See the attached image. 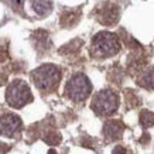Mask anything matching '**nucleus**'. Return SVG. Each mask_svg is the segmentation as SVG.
<instances>
[{"instance_id":"4468645a","label":"nucleus","mask_w":154,"mask_h":154,"mask_svg":"<svg viewBox=\"0 0 154 154\" xmlns=\"http://www.w3.org/2000/svg\"><path fill=\"white\" fill-rule=\"evenodd\" d=\"M126 100H127V105H130V107H134L139 103V99L136 98L131 91H127L126 92Z\"/></svg>"},{"instance_id":"9b49d317","label":"nucleus","mask_w":154,"mask_h":154,"mask_svg":"<svg viewBox=\"0 0 154 154\" xmlns=\"http://www.w3.org/2000/svg\"><path fill=\"white\" fill-rule=\"evenodd\" d=\"M140 123L143 127H151L154 125V113L150 110H141L140 112Z\"/></svg>"},{"instance_id":"423d86ee","label":"nucleus","mask_w":154,"mask_h":154,"mask_svg":"<svg viewBox=\"0 0 154 154\" xmlns=\"http://www.w3.org/2000/svg\"><path fill=\"white\" fill-rule=\"evenodd\" d=\"M21 129V119L17 115L6 113L0 116V136L13 137L16 133H19Z\"/></svg>"},{"instance_id":"f8f14e48","label":"nucleus","mask_w":154,"mask_h":154,"mask_svg":"<svg viewBox=\"0 0 154 154\" xmlns=\"http://www.w3.org/2000/svg\"><path fill=\"white\" fill-rule=\"evenodd\" d=\"M78 19H79V13L65 11L64 16H62V19H61V23H62V26L68 27V26H74V24L78 21Z\"/></svg>"},{"instance_id":"1a4fd4ad","label":"nucleus","mask_w":154,"mask_h":154,"mask_svg":"<svg viewBox=\"0 0 154 154\" xmlns=\"http://www.w3.org/2000/svg\"><path fill=\"white\" fill-rule=\"evenodd\" d=\"M139 85L146 89H154V66L147 68L139 76Z\"/></svg>"},{"instance_id":"0eeeda50","label":"nucleus","mask_w":154,"mask_h":154,"mask_svg":"<svg viewBox=\"0 0 154 154\" xmlns=\"http://www.w3.org/2000/svg\"><path fill=\"white\" fill-rule=\"evenodd\" d=\"M119 17H120L119 7L116 5H112V3H105L98 10V14H96V19L103 26H115L119 21Z\"/></svg>"},{"instance_id":"a211bd4d","label":"nucleus","mask_w":154,"mask_h":154,"mask_svg":"<svg viewBox=\"0 0 154 154\" xmlns=\"http://www.w3.org/2000/svg\"><path fill=\"white\" fill-rule=\"evenodd\" d=\"M150 140V136L149 134H147V133H146V134L144 136H143V137H141V143H143V144H146V143H147V141H149Z\"/></svg>"},{"instance_id":"ddd939ff","label":"nucleus","mask_w":154,"mask_h":154,"mask_svg":"<svg viewBox=\"0 0 154 154\" xmlns=\"http://www.w3.org/2000/svg\"><path fill=\"white\" fill-rule=\"evenodd\" d=\"M44 141L50 146H57L61 143V136L57 131H48L47 134L44 136Z\"/></svg>"},{"instance_id":"9d476101","label":"nucleus","mask_w":154,"mask_h":154,"mask_svg":"<svg viewBox=\"0 0 154 154\" xmlns=\"http://www.w3.org/2000/svg\"><path fill=\"white\" fill-rule=\"evenodd\" d=\"M31 6H33L34 11L40 16H45L52 10L51 0H31Z\"/></svg>"},{"instance_id":"6ab92c4d","label":"nucleus","mask_w":154,"mask_h":154,"mask_svg":"<svg viewBox=\"0 0 154 154\" xmlns=\"http://www.w3.org/2000/svg\"><path fill=\"white\" fill-rule=\"evenodd\" d=\"M48 154H57V151H55V150H54V149H51V150H50V151H48Z\"/></svg>"},{"instance_id":"20e7f679","label":"nucleus","mask_w":154,"mask_h":154,"mask_svg":"<svg viewBox=\"0 0 154 154\" xmlns=\"http://www.w3.org/2000/svg\"><path fill=\"white\" fill-rule=\"evenodd\" d=\"M6 100L11 107L14 109H21L27 103L33 100V95L28 86L24 81L16 79L7 86L6 91Z\"/></svg>"},{"instance_id":"f03ea898","label":"nucleus","mask_w":154,"mask_h":154,"mask_svg":"<svg viewBox=\"0 0 154 154\" xmlns=\"http://www.w3.org/2000/svg\"><path fill=\"white\" fill-rule=\"evenodd\" d=\"M120 51L119 38L112 33L100 31L94 37L91 44V55L94 58H107Z\"/></svg>"},{"instance_id":"dca6fc26","label":"nucleus","mask_w":154,"mask_h":154,"mask_svg":"<svg viewBox=\"0 0 154 154\" xmlns=\"http://www.w3.org/2000/svg\"><path fill=\"white\" fill-rule=\"evenodd\" d=\"M9 150H10L9 144H6V143H2V141H0V154H6Z\"/></svg>"},{"instance_id":"6e6552de","label":"nucleus","mask_w":154,"mask_h":154,"mask_svg":"<svg viewBox=\"0 0 154 154\" xmlns=\"http://www.w3.org/2000/svg\"><path fill=\"white\" fill-rule=\"evenodd\" d=\"M125 131V125L120 120H107L103 126V136L107 141H115L122 139Z\"/></svg>"},{"instance_id":"7ed1b4c3","label":"nucleus","mask_w":154,"mask_h":154,"mask_svg":"<svg viewBox=\"0 0 154 154\" xmlns=\"http://www.w3.org/2000/svg\"><path fill=\"white\" fill-rule=\"evenodd\" d=\"M91 106L99 116H110L119 107V96L112 89H103L94 96Z\"/></svg>"},{"instance_id":"f3484780","label":"nucleus","mask_w":154,"mask_h":154,"mask_svg":"<svg viewBox=\"0 0 154 154\" xmlns=\"http://www.w3.org/2000/svg\"><path fill=\"white\" fill-rule=\"evenodd\" d=\"M24 5V0H11V6L14 9H20Z\"/></svg>"},{"instance_id":"f257e3e1","label":"nucleus","mask_w":154,"mask_h":154,"mask_svg":"<svg viewBox=\"0 0 154 154\" xmlns=\"http://www.w3.org/2000/svg\"><path fill=\"white\" fill-rule=\"evenodd\" d=\"M31 79L40 91L51 92L61 81V69L54 64H44L31 72Z\"/></svg>"},{"instance_id":"39448f33","label":"nucleus","mask_w":154,"mask_h":154,"mask_svg":"<svg viewBox=\"0 0 154 154\" xmlns=\"http://www.w3.org/2000/svg\"><path fill=\"white\" fill-rule=\"evenodd\" d=\"M92 92V85L88 76L84 74H75L65 86V95L74 102H84Z\"/></svg>"},{"instance_id":"2eb2a0df","label":"nucleus","mask_w":154,"mask_h":154,"mask_svg":"<svg viewBox=\"0 0 154 154\" xmlns=\"http://www.w3.org/2000/svg\"><path fill=\"white\" fill-rule=\"evenodd\" d=\"M113 154H130V153H129V150L125 149V147H122V146H116V147L113 149Z\"/></svg>"}]
</instances>
